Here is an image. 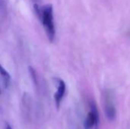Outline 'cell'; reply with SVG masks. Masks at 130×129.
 <instances>
[{"label":"cell","mask_w":130,"mask_h":129,"mask_svg":"<svg viewBox=\"0 0 130 129\" xmlns=\"http://www.w3.org/2000/svg\"><path fill=\"white\" fill-rule=\"evenodd\" d=\"M34 8L36 14L43 25L48 40L50 42H53L56 35V30L53 22V5L51 4H46L42 7H40L39 5L35 4Z\"/></svg>","instance_id":"1"},{"label":"cell","mask_w":130,"mask_h":129,"mask_svg":"<svg viewBox=\"0 0 130 129\" xmlns=\"http://www.w3.org/2000/svg\"><path fill=\"white\" fill-rule=\"evenodd\" d=\"M104 109L106 118L108 121H113L116 119L117 109L114 104L113 94L110 89H107L104 92Z\"/></svg>","instance_id":"2"},{"label":"cell","mask_w":130,"mask_h":129,"mask_svg":"<svg viewBox=\"0 0 130 129\" xmlns=\"http://www.w3.org/2000/svg\"><path fill=\"white\" fill-rule=\"evenodd\" d=\"M89 108L90 110L84 122V128L91 129L94 128V129H98L100 125V115L96 103L91 100L89 103Z\"/></svg>","instance_id":"3"},{"label":"cell","mask_w":130,"mask_h":129,"mask_svg":"<svg viewBox=\"0 0 130 129\" xmlns=\"http://www.w3.org/2000/svg\"><path fill=\"white\" fill-rule=\"evenodd\" d=\"M57 83V90L54 94V100L56 103V107L59 109L62 102V100L66 93V84L62 79L56 78L55 79Z\"/></svg>","instance_id":"4"},{"label":"cell","mask_w":130,"mask_h":129,"mask_svg":"<svg viewBox=\"0 0 130 129\" xmlns=\"http://www.w3.org/2000/svg\"><path fill=\"white\" fill-rule=\"evenodd\" d=\"M22 111L24 118L30 120L31 117V98L27 93L24 94L22 97Z\"/></svg>","instance_id":"5"},{"label":"cell","mask_w":130,"mask_h":129,"mask_svg":"<svg viewBox=\"0 0 130 129\" xmlns=\"http://www.w3.org/2000/svg\"><path fill=\"white\" fill-rule=\"evenodd\" d=\"M0 71H1V77H2V81L3 87H4V88L7 89L8 87L9 84H10L11 76L8 74V72L2 66H1Z\"/></svg>","instance_id":"6"},{"label":"cell","mask_w":130,"mask_h":129,"mask_svg":"<svg viewBox=\"0 0 130 129\" xmlns=\"http://www.w3.org/2000/svg\"><path fill=\"white\" fill-rule=\"evenodd\" d=\"M28 70H29V73H30V78L33 81V82L34 83L35 85H37V74H36V71L33 68V67H29L28 68Z\"/></svg>","instance_id":"7"},{"label":"cell","mask_w":130,"mask_h":129,"mask_svg":"<svg viewBox=\"0 0 130 129\" xmlns=\"http://www.w3.org/2000/svg\"><path fill=\"white\" fill-rule=\"evenodd\" d=\"M5 129H13L12 127L11 126L10 124H8V122H5Z\"/></svg>","instance_id":"8"}]
</instances>
